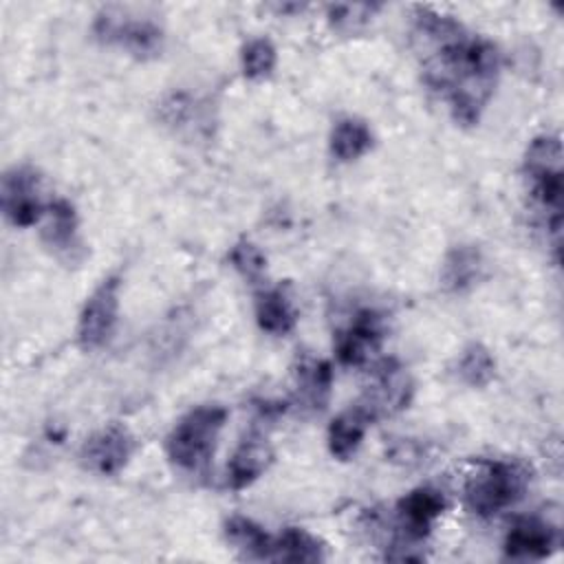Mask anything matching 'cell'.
<instances>
[{
    "label": "cell",
    "instance_id": "cell-1",
    "mask_svg": "<svg viewBox=\"0 0 564 564\" xmlns=\"http://www.w3.org/2000/svg\"><path fill=\"white\" fill-rule=\"evenodd\" d=\"M412 18V46L425 84L447 101L454 121L478 123L498 84V46L434 9L414 7Z\"/></svg>",
    "mask_w": 564,
    "mask_h": 564
},
{
    "label": "cell",
    "instance_id": "cell-2",
    "mask_svg": "<svg viewBox=\"0 0 564 564\" xmlns=\"http://www.w3.org/2000/svg\"><path fill=\"white\" fill-rule=\"evenodd\" d=\"M522 174L531 205L542 218L546 238L555 260H560L562 236V198H564V172H562V141L557 134L535 137L522 161Z\"/></svg>",
    "mask_w": 564,
    "mask_h": 564
},
{
    "label": "cell",
    "instance_id": "cell-3",
    "mask_svg": "<svg viewBox=\"0 0 564 564\" xmlns=\"http://www.w3.org/2000/svg\"><path fill=\"white\" fill-rule=\"evenodd\" d=\"M531 485V467L518 458L482 463L465 482V502L480 516L491 518L520 502Z\"/></svg>",
    "mask_w": 564,
    "mask_h": 564
},
{
    "label": "cell",
    "instance_id": "cell-4",
    "mask_svg": "<svg viewBox=\"0 0 564 564\" xmlns=\"http://www.w3.org/2000/svg\"><path fill=\"white\" fill-rule=\"evenodd\" d=\"M227 410L223 405H198L178 419L165 438L167 458L185 471L207 467L214 456L220 430L225 427Z\"/></svg>",
    "mask_w": 564,
    "mask_h": 564
},
{
    "label": "cell",
    "instance_id": "cell-5",
    "mask_svg": "<svg viewBox=\"0 0 564 564\" xmlns=\"http://www.w3.org/2000/svg\"><path fill=\"white\" fill-rule=\"evenodd\" d=\"M93 31L101 42L119 46L139 59L154 57L163 46V31L156 22L121 9H101Z\"/></svg>",
    "mask_w": 564,
    "mask_h": 564
},
{
    "label": "cell",
    "instance_id": "cell-6",
    "mask_svg": "<svg viewBox=\"0 0 564 564\" xmlns=\"http://www.w3.org/2000/svg\"><path fill=\"white\" fill-rule=\"evenodd\" d=\"M119 275H108L86 297L77 319V344L82 350L93 352L110 341L119 319Z\"/></svg>",
    "mask_w": 564,
    "mask_h": 564
},
{
    "label": "cell",
    "instance_id": "cell-7",
    "mask_svg": "<svg viewBox=\"0 0 564 564\" xmlns=\"http://www.w3.org/2000/svg\"><path fill=\"white\" fill-rule=\"evenodd\" d=\"M2 212L15 227L35 225L48 209L42 196V176L31 165H15L2 176Z\"/></svg>",
    "mask_w": 564,
    "mask_h": 564
},
{
    "label": "cell",
    "instance_id": "cell-8",
    "mask_svg": "<svg viewBox=\"0 0 564 564\" xmlns=\"http://www.w3.org/2000/svg\"><path fill=\"white\" fill-rule=\"evenodd\" d=\"M414 386L405 368L397 359L379 361L370 372V383L366 386L359 403L377 421L381 416H392L408 408Z\"/></svg>",
    "mask_w": 564,
    "mask_h": 564
},
{
    "label": "cell",
    "instance_id": "cell-9",
    "mask_svg": "<svg viewBox=\"0 0 564 564\" xmlns=\"http://www.w3.org/2000/svg\"><path fill=\"white\" fill-rule=\"evenodd\" d=\"M132 449L134 438L130 430L126 425L110 423L84 441L79 449V463L90 474L115 476L128 465Z\"/></svg>",
    "mask_w": 564,
    "mask_h": 564
},
{
    "label": "cell",
    "instance_id": "cell-10",
    "mask_svg": "<svg viewBox=\"0 0 564 564\" xmlns=\"http://www.w3.org/2000/svg\"><path fill=\"white\" fill-rule=\"evenodd\" d=\"M383 337V317L372 308L357 311L348 324L337 330L335 355L341 366H364L379 352Z\"/></svg>",
    "mask_w": 564,
    "mask_h": 564
},
{
    "label": "cell",
    "instance_id": "cell-11",
    "mask_svg": "<svg viewBox=\"0 0 564 564\" xmlns=\"http://www.w3.org/2000/svg\"><path fill=\"white\" fill-rule=\"evenodd\" d=\"M560 544V531L544 518H520L505 538V555L509 560H544Z\"/></svg>",
    "mask_w": 564,
    "mask_h": 564
},
{
    "label": "cell",
    "instance_id": "cell-12",
    "mask_svg": "<svg viewBox=\"0 0 564 564\" xmlns=\"http://www.w3.org/2000/svg\"><path fill=\"white\" fill-rule=\"evenodd\" d=\"M445 509V496L436 487H416L397 502L399 527L410 540H423Z\"/></svg>",
    "mask_w": 564,
    "mask_h": 564
},
{
    "label": "cell",
    "instance_id": "cell-13",
    "mask_svg": "<svg viewBox=\"0 0 564 564\" xmlns=\"http://www.w3.org/2000/svg\"><path fill=\"white\" fill-rule=\"evenodd\" d=\"M293 379H295L297 403L304 410L322 412L328 403L330 388H333V368H330V364L326 359L302 355L295 361Z\"/></svg>",
    "mask_w": 564,
    "mask_h": 564
},
{
    "label": "cell",
    "instance_id": "cell-14",
    "mask_svg": "<svg viewBox=\"0 0 564 564\" xmlns=\"http://www.w3.org/2000/svg\"><path fill=\"white\" fill-rule=\"evenodd\" d=\"M482 275L485 260L480 249L474 245L452 247L441 264V286L452 295L471 291L482 280Z\"/></svg>",
    "mask_w": 564,
    "mask_h": 564
},
{
    "label": "cell",
    "instance_id": "cell-15",
    "mask_svg": "<svg viewBox=\"0 0 564 564\" xmlns=\"http://www.w3.org/2000/svg\"><path fill=\"white\" fill-rule=\"evenodd\" d=\"M273 458L271 445L262 434H249L236 447L231 460L227 463V485L231 489H245L258 480Z\"/></svg>",
    "mask_w": 564,
    "mask_h": 564
},
{
    "label": "cell",
    "instance_id": "cell-16",
    "mask_svg": "<svg viewBox=\"0 0 564 564\" xmlns=\"http://www.w3.org/2000/svg\"><path fill=\"white\" fill-rule=\"evenodd\" d=\"M372 421L375 419L361 403H355L348 410H344L341 414H337L328 425L330 454L339 460H348L359 449L364 434Z\"/></svg>",
    "mask_w": 564,
    "mask_h": 564
},
{
    "label": "cell",
    "instance_id": "cell-17",
    "mask_svg": "<svg viewBox=\"0 0 564 564\" xmlns=\"http://www.w3.org/2000/svg\"><path fill=\"white\" fill-rule=\"evenodd\" d=\"M46 223L42 229V238L46 247H51L57 256L73 258L79 249V234H77V212L66 198H57L48 203Z\"/></svg>",
    "mask_w": 564,
    "mask_h": 564
},
{
    "label": "cell",
    "instance_id": "cell-18",
    "mask_svg": "<svg viewBox=\"0 0 564 564\" xmlns=\"http://www.w3.org/2000/svg\"><path fill=\"white\" fill-rule=\"evenodd\" d=\"M256 322L264 333L286 335L295 328L297 313L286 286H273L256 297Z\"/></svg>",
    "mask_w": 564,
    "mask_h": 564
},
{
    "label": "cell",
    "instance_id": "cell-19",
    "mask_svg": "<svg viewBox=\"0 0 564 564\" xmlns=\"http://www.w3.org/2000/svg\"><path fill=\"white\" fill-rule=\"evenodd\" d=\"M225 538L245 560L269 562V557H271L273 538L258 522H253L247 516L227 518Z\"/></svg>",
    "mask_w": 564,
    "mask_h": 564
},
{
    "label": "cell",
    "instance_id": "cell-20",
    "mask_svg": "<svg viewBox=\"0 0 564 564\" xmlns=\"http://www.w3.org/2000/svg\"><path fill=\"white\" fill-rule=\"evenodd\" d=\"M326 557L324 544L304 529L289 527L271 544L269 562H322Z\"/></svg>",
    "mask_w": 564,
    "mask_h": 564
},
{
    "label": "cell",
    "instance_id": "cell-21",
    "mask_svg": "<svg viewBox=\"0 0 564 564\" xmlns=\"http://www.w3.org/2000/svg\"><path fill=\"white\" fill-rule=\"evenodd\" d=\"M330 154L337 161H357L372 148V132L366 121L357 117H344L333 126L330 132Z\"/></svg>",
    "mask_w": 564,
    "mask_h": 564
},
{
    "label": "cell",
    "instance_id": "cell-22",
    "mask_svg": "<svg viewBox=\"0 0 564 564\" xmlns=\"http://www.w3.org/2000/svg\"><path fill=\"white\" fill-rule=\"evenodd\" d=\"M458 379L469 388H485L496 375V361L487 346L471 341L463 348L456 364Z\"/></svg>",
    "mask_w": 564,
    "mask_h": 564
},
{
    "label": "cell",
    "instance_id": "cell-23",
    "mask_svg": "<svg viewBox=\"0 0 564 564\" xmlns=\"http://www.w3.org/2000/svg\"><path fill=\"white\" fill-rule=\"evenodd\" d=\"M278 62L275 46L269 37H253L240 51V68L247 79H264L273 73Z\"/></svg>",
    "mask_w": 564,
    "mask_h": 564
},
{
    "label": "cell",
    "instance_id": "cell-24",
    "mask_svg": "<svg viewBox=\"0 0 564 564\" xmlns=\"http://www.w3.org/2000/svg\"><path fill=\"white\" fill-rule=\"evenodd\" d=\"M379 9H381L379 4H359V2H355V4H330L328 7V22L337 31L355 33V31L364 29Z\"/></svg>",
    "mask_w": 564,
    "mask_h": 564
},
{
    "label": "cell",
    "instance_id": "cell-25",
    "mask_svg": "<svg viewBox=\"0 0 564 564\" xmlns=\"http://www.w3.org/2000/svg\"><path fill=\"white\" fill-rule=\"evenodd\" d=\"M229 260H231L234 269H236L242 278H247V280H251V282H256V280H260V278L264 275L267 258H264L262 251H260L256 245H251L249 240L236 242V245L231 247V251H229Z\"/></svg>",
    "mask_w": 564,
    "mask_h": 564
}]
</instances>
